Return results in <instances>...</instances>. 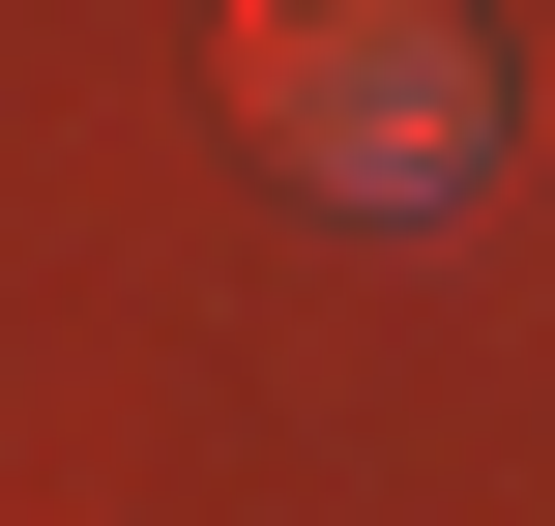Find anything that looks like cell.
I'll return each mask as SVG.
<instances>
[{"mask_svg":"<svg viewBox=\"0 0 555 526\" xmlns=\"http://www.w3.org/2000/svg\"><path fill=\"white\" fill-rule=\"evenodd\" d=\"M234 117L322 176V205H468L498 176V59L439 0H234Z\"/></svg>","mask_w":555,"mask_h":526,"instance_id":"1","label":"cell"}]
</instances>
